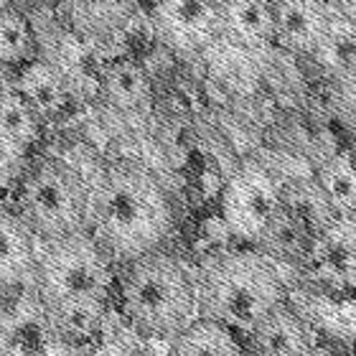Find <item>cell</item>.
Masks as SVG:
<instances>
[{
	"mask_svg": "<svg viewBox=\"0 0 356 356\" xmlns=\"http://www.w3.org/2000/svg\"><path fill=\"white\" fill-rule=\"evenodd\" d=\"M29 163V150H23L6 133H0V199L18 186Z\"/></svg>",
	"mask_w": 356,
	"mask_h": 356,
	"instance_id": "cell-23",
	"label": "cell"
},
{
	"mask_svg": "<svg viewBox=\"0 0 356 356\" xmlns=\"http://www.w3.org/2000/svg\"><path fill=\"white\" fill-rule=\"evenodd\" d=\"M242 339L247 356H308L313 346L311 328L288 300L267 311Z\"/></svg>",
	"mask_w": 356,
	"mask_h": 356,
	"instance_id": "cell-11",
	"label": "cell"
},
{
	"mask_svg": "<svg viewBox=\"0 0 356 356\" xmlns=\"http://www.w3.org/2000/svg\"><path fill=\"white\" fill-rule=\"evenodd\" d=\"M97 95L107 110L118 115H140L150 110L153 82L148 69L133 56L107 61L97 76Z\"/></svg>",
	"mask_w": 356,
	"mask_h": 356,
	"instance_id": "cell-13",
	"label": "cell"
},
{
	"mask_svg": "<svg viewBox=\"0 0 356 356\" xmlns=\"http://www.w3.org/2000/svg\"><path fill=\"white\" fill-rule=\"evenodd\" d=\"M219 36L242 49H265L275 41V0H224Z\"/></svg>",
	"mask_w": 356,
	"mask_h": 356,
	"instance_id": "cell-14",
	"label": "cell"
},
{
	"mask_svg": "<svg viewBox=\"0 0 356 356\" xmlns=\"http://www.w3.org/2000/svg\"><path fill=\"white\" fill-rule=\"evenodd\" d=\"M41 118L13 87L0 89V133H6L23 150H31L41 138Z\"/></svg>",
	"mask_w": 356,
	"mask_h": 356,
	"instance_id": "cell-21",
	"label": "cell"
},
{
	"mask_svg": "<svg viewBox=\"0 0 356 356\" xmlns=\"http://www.w3.org/2000/svg\"><path fill=\"white\" fill-rule=\"evenodd\" d=\"M207 3H211V6H222L224 0H207Z\"/></svg>",
	"mask_w": 356,
	"mask_h": 356,
	"instance_id": "cell-24",
	"label": "cell"
},
{
	"mask_svg": "<svg viewBox=\"0 0 356 356\" xmlns=\"http://www.w3.org/2000/svg\"><path fill=\"white\" fill-rule=\"evenodd\" d=\"M107 300L84 293L41 298V323L54 341L67 349L87 351L95 349L104 331Z\"/></svg>",
	"mask_w": 356,
	"mask_h": 356,
	"instance_id": "cell-7",
	"label": "cell"
},
{
	"mask_svg": "<svg viewBox=\"0 0 356 356\" xmlns=\"http://www.w3.org/2000/svg\"><path fill=\"white\" fill-rule=\"evenodd\" d=\"M282 191L260 163H245L222 191V219L237 239L252 245L273 219Z\"/></svg>",
	"mask_w": 356,
	"mask_h": 356,
	"instance_id": "cell-6",
	"label": "cell"
},
{
	"mask_svg": "<svg viewBox=\"0 0 356 356\" xmlns=\"http://www.w3.org/2000/svg\"><path fill=\"white\" fill-rule=\"evenodd\" d=\"M148 18L156 36L173 51H201L219 38V10L207 0H150Z\"/></svg>",
	"mask_w": 356,
	"mask_h": 356,
	"instance_id": "cell-8",
	"label": "cell"
},
{
	"mask_svg": "<svg viewBox=\"0 0 356 356\" xmlns=\"http://www.w3.org/2000/svg\"><path fill=\"white\" fill-rule=\"evenodd\" d=\"M112 298L127 326L145 339L181 334L196 318V282L173 254L163 250L122 262Z\"/></svg>",
	"mask_w": 356,
	"mask_h": 356,
	"instance_id": "cell-2",
	"label": "cell"
},
{
	"mask_svg": "<svg viewBox=\"0 0 356 356\" xmlns=\"http://www.w3.org/2000/svg\"><path fill=\"white\" fill-rule=\"evenodd\" d=\"M87 227L99 250L122 265L161 250L173 229V209L161 181L122 158L104 165L89 188Z\"/></svg>",
	"mask_w": 356,
	"mask_h": 356,
	"instance_id": "cell-1",
	"label": "cell"
},
{
	"mask_svg": "<svg viewBox=\"0 0 356 356\" xmlns=\"http://www.w3.org/2000/svg\"><path fill=\"white\" fill-rule=\"evenodd\" d=\"M193 282L196 316L224 323L239 336H245L277 303L288 300L275 262L254 247L214 257Z\"/></svg>",
	"mask_w": 356,
	"mask_h": 356,
	"instance_id": "cell-3",
	"label": "cell"
},
{
	"mask_svg": "<svg viewBox=\"0 0 356 356\" xmlns=\"http://www.w3.org/2000/svg\"><path fill=\"white\" fill-rule=\"evenodd\" d=\"M331 36L326 0H275V46L290 54H313Z\"/></svg>",
	"mask_w": 356,
	"mask_h": 356,
	"instance_id": "cell-10",
	"label": "cell"
},
{
	"mask_svg": "<svg viewBox=\"0 0 356 356\" xmlns=\"http://www.w3.org/2000/svg\"><path fill=\"white\" fill-rule=\"evenodd\" d=\"M13 89L33 107L41 122L59 120L69 107V82L59 69L44 59H36L18 69Z\"/></svg>",
	"mask_w": 356,
	"mask_h": 356,
	"instance_id": "cell-17",
	"label": "cell"
},
{
	"mask_svg": "<svg viewBox=\"0 0 356 356\" xmlns=\"http://www.w3.org/2000/svg\"><path fill=\"white\" fill-rule=\"evenodd\" d=\"M331 107L343 125L356 130V46L339 56L331 74Z\"/></svg>",
	"mask_w": 356,
	"mask_h": 356,
	"instance_id": "cell-22",
	"label": "cell"
},
{
	"mask_svg": "<svg viewBox=\"0 0 356 356\" xmlns=\"http://www.w3.org/2000/svg\"><path fill=\"white\" fill-rule=\"evenodd\" d=\"M313 184L334 219H356V163L349 153H334L318 165Z\"/></svg>",
	"mask_w": 356,
	"mask_h": 356,
	"instance_id": "cell-19",
	"label": "cell"
},
{
	"mask_svg": "<svg viewBox=\"0 0 356 356\" xmlns=\"http://www.w3.org/2000/svg\"><path fill=\"white\" fill-rule=\"evenodd\" d=\"M168 356H247L245 339L224 323L196 318L171 339Z\"/></svg>",
	"mask_w": 356,
	"mask_h": 356,
	"instance_id": "cell-18",
	"label": "cell"
},
{
	"mask_svg": "<svg viewBox=\"0 0 356 356\" xmlns=\"http://www.w3.org/2000/svg\"><path fill=\"white\" fill-rule=\"evenodd\" d=\"M33 282L41 298L84 293L110 300L115 273L112 260L99 250L95 239L79 232L74 237L49 245L44 260H38Z\"/></svg>",
	"mask_w": 356,
	"mask_h": 356,
	"instance_id": "cell-5",
	"label": "cell"
},
{
	"mask_svg": "<svg viewBox=\"0 0 356 356\" xmlns=\"http://www.w3.org/2000/svg\"><path fill=\"white\" fill-rule=\"evenodd\" d=\"M59 21L82 38H104L133 18L138 0H54Z\"/></svg>",
	"mask_w": 356,
	"mask_h": 356,
	"instance_id": "cell-15",
	"label": "cell"
},
{
	"mask_svg": "<svg viewBox=\"0 0 356 356\" xmlns=\"http://www.w3.org/2000/svg\"><path fill=\"white\" fill-rule=\"evenodd\" d=\"M38 265L36 237L10 207H0V288L33 280Z\"/></svg>",
	"mask_w": 356,
	"mask_h": 356,
	"instance_id": "cell-16",
	"label": "cell"
},
{
	"mask_svg": "<svg viewBox=\"0 0 356 356\" xmlns=\"http://www.w3.org/2000/svg\"><path fill=\"white\" fill-rule=\"evenodd\" d=\"M318 227L303 209L290 204L282 196L280 207L267 222L262 234L254 242V250L265 254L270 262H282V265L303 267L308 254L313 250V242L318 237Z\"/></svg>",
	"mask_w": 356,
	"mask_h": 356,
	"instance_id": "cell-9",
	"label": "cell"
},
{
	"mask_svg": "<svg viewBox=\"0 0 356 356\" xmlns=\"http://www.w3.org/2000/svg\"><path fill=\"white\" fill-rule=\"evenodd\" d=\"M305 265L326 285L356 288V219H331L318 232Z\"/></svg>",
	"mask_w": 356,
	"mask_h": 356,
	"instance_id": "cell-12",
	"label": "cell"
},
{
	"mask_svg": "<svg viewBox=\"0 0 356 356\" xmlns=\"http://www.w3.org/2000/svg\"><path fill=\"white\" fill-rule=\"evenodd\" d=\"M38 59V44L33 26L18 10L0 8V67L23 69Z\"/></svg>",
	"mask_w": 356,
	"mask_h": 356,
	"instance_id": "cell-20",
	"label": "cell"
},
{
	"mask_svg": "<svg viewBox=\"0 0 356 356\" xmlns=\"http://www.w3.org/2000/svg\"><path fill=\"white\" fill-rule=\"evenodd\" d=\"M13 193V211L46 245L74 237L87 227L89 186L67 161H31Z\"/></svg>",
	"mask_w": 356,
	"mask_h": 356,
	"instance_id": "cell-4",
	"label": "cell"
}]
</instances>
